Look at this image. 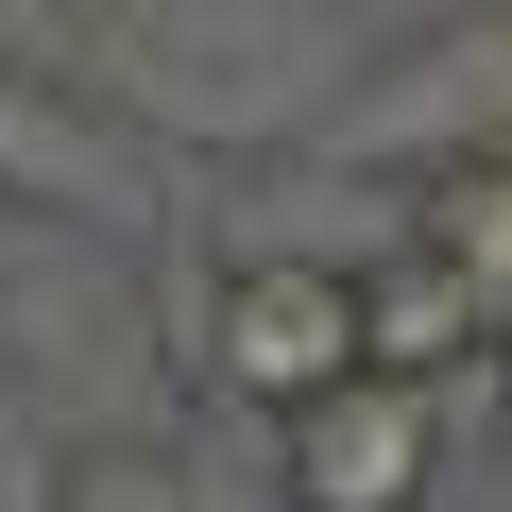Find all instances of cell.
I'll return each instance as SVG.
<instances>
[{
    "label": "cell",
    "instance_id": "cell-1",
    "mask_svg": "<svg viewBox=\"0 0 512 512\" xmlns=\"http://www.w3.org/2000/svg\"><path fill=\"white\" fill-rule=\"evenodd\" d=\"M86 69L188 154H291L359 103V35L308 0H103Z\"/></svg>",
    "mask_w": 512,
    "mask_h": 512
},
{
    "label": "cell",
    "instance_id": "cell-2",
    "mask_svg": "<svg viewBox=\"0 0 512 512\" xmlns=\"http://www.w3.org/2000/svg\"><path fill=\"white\" fill-rule=\"evenodd\" d=\"M205 376H222L239 410H308V393L376 376V359H359V256H308V239L222 256V291H205Z\"/></svg>",
    "mask_w": 512,
    "mask_h": 512
},
{
    "label": "cell",
    "instance_id": "cell-3",
    "mask_svg": "<svg viewBox=\"0 0 512 512\" xmlns=\"http://www.w3.org/2000/svg\"><path fill=\"white\" fill-rule=\"evenodd\" d=\"M274 478H291V512H444L461 427L427 376H342V393L274 410Z\"/></svg>",
    "mask_w": 512,
    "mask_h": 512
},
{
    "label": "cell",
    "instance_id": "cell-4",
    "mask_svg": "<svg viewBox=\"0 0 512 512\" xmlns=\"http://www.w3.org/2000/svg\"><path fill=\"white\" fill-rule=\"evenodd\" d=\"M0 205L86 222V239L188 222V205H154V120H137L120 86H103V103H69V86H18V69H0Z\"/></svg>",
    "mask_w": 512,
    "mask_h": 512
},
{
    "label": "cell",
    "instance_id": "cell-5",
    "mask_svg": "<svg viewBox=\"0 0 512 512\" xmlns=\"http://www.w3.org/2000/svg\"><path fill=\"white\" fill-rule=\"evenodd\" d=\"M325 137H342V154H376V171H427V154L512 137V0H478V18L410 35L393 69H359V103H342Z\"/></svg>",
    "mask_w": 512,
    "mask_h": 512
},
{
    "label": "cell",
    "instance_id": "cell-6",
    "mask_svg": "<svg viewBox=\"0 0 512 512\" xmlns=\"http://www.w3.org/2000/svg\"><path fill=\"white\" fill-rule=\"evenodd\" d=\"M359 359H376V376H427V393L495 376V308L461 291V256H427L410 222L359 256Z\"/></svg>",
    "mask_w": 512,
    "mask_h": 512
},
{
    "label": "cell",
    "instance_id": "cell-7",
    "mask_svg": "<svg viewBox=\"0 0 512 512\" xmlns=\"http://www.w3.org/2000/svg\"><path fill=\"white\" fill-rule=\"evenodd\" d=\"M393 188H410V239H427V256H461V291L495 308V359H512V137L427 154V171H393Z\"/></svg>",
    "mask_w": 512,
    "mask_h": 512
},
{
    "label": "cell",
    "instance_id": "cell-8",
    "mask_svg": "<svg viewBox=\"0 0 512 512\" xmlns=\"http://www.w3.org/2000/svg\"><path fill=\"white\" fill-rule=\"evenodd\" d=\"M52 512H188V444H154V427H120V444H69Z\"/></svg>",
    "mask_w": 512,
    "mask_h": 512
}]
</instances>
